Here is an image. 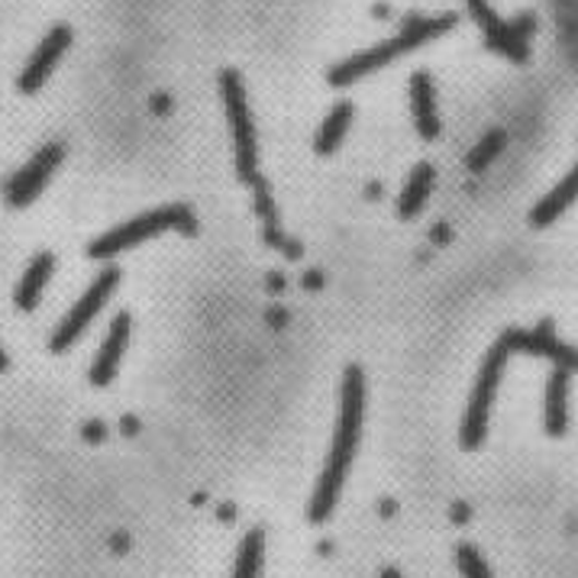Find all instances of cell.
Returning <instances> with one entry per match:
<instances>
[{
  "mask_svg": "<svg viewBox=\"0 0 578 578\" xmlns=\"http://www.w3.org/2000/svg\"><path fill=\"white\" fill-rule=\"evenodd\" d=\"M320 285H323V279H320V275H317V272H307V275H304V288H320Z\"/></svg>",
  "mask_w": 578,
  "mask_h": 578,
  "instance_id": "28",
  "label": "cell"
},
{
  "mask_svg": "<svg viewBox=\"0 0 578 578\" xmlns=\"http://www.w3.org/2000/svg\"><path fill=\"white\" fill-rule=\"evenodd\" d=\"M127 543H130L127 533H114V536H110V546H114L117 553H127Z\"/></svg>",
  "mask_w": 578,
  "mask_h": 578,
  "instance_id": "26",
  "label": "cell"
},
{
  "mask_svg": "<svg viewBox=\"0 0 578 578\" xmlns=\"http://www.w3.org/2000/svg\"><path fill=\"white\" fill-rule=\"evenodd\" d=\"M162 229H178L185 236H194L198 233V223L191 208L185 204H168V208H158V211H149L140 214L137 220H127L114 229H107L104 236H97L91 246H87V256L91 259H110L123 249H133L137 243H145L152 236H158Z\"/></svg>",
  "mask_w": 578,
  "mask_h": 578,
  "instance_id": "3",
  "label": "cell"
},
{
  "mask_svg": "<svg viewBox=\"0 0 578 578\" xmlns=\"http://www.w3.org/2000/svg\"><path fill=\"white\" fill-rule=\"evenodd\" d=\"M269 323H272V327H275V330H282V327H285V323H288V314H285V310H282V307H275V310H272V314H269Z\"/></svg>",
  "mask_w": 578,
  "mask_h": 578,
  "instance_id": "24",
  "label": "cell"
},
{
  "mask_svg": "<svg viewBox=\"0 0 578 578\" xmlns=\"http://www.w3.org/2000/svg\"><path fill=\"white\" fill-rule=\"evenodd\" d=\"M546 434L563 436L569 427V371L556 368L546 381Z\"/></svg>",
  "mask_w": 578,
  "mask_h": 578,
  "instance_id": "14",
  "label": "cell"
},
{
  "mask_svg": "<svg viewBox=\"0 0 578 578\" xmlns=\"http://www.w3.org/2000/svg\"><path fill=\"white\" fill-rule=\"evenodd\" d=\"M66 158V145L62 143H46L7 185H3V198H7V204L10 208H30L39 194H43V188L49 185V178H52V172L59 168V162Z\"/></svg>",
  "mask_w": 578,
  "mask_h": 578,
  "instance_id": "8",
  "label": "cell"
},
{
  "mask_svg": "<svg viewBox=\"0 0 578 578\" xmlns=\"http://www.w3.org/2000/svg\"><path fill=\"white\" fill-rule=\"evenodd\" d=\"M233 517H236V507L233 505L220 507V520H233Z\"/></svg>",
  "mask_w": 578,
  "mask_h": 578,
  "instance_id": "31",
  "label": "cell"
},
{
  "mask_svg": "<svg viewBox=\"0 0 578 578\" xmlns=\"http://www.w3.org/2000/svg\"><path fill=\"white\" fill-rule=\"evenodd\" d=\"M452 520H456V523H465V520H469V505H462V502L452 505Z\"/></svg>",
  "mask_w": 578,
  "mask_h": 578,
  "instance_id": "27",
  "label": "cell"
},
{
  "mask_svg": "<svg viewBox=\"0 0 578 578\" xmlns=\"http://www.w3.org/2000/svg\"><path fill=\"white\" fill-rule=\"evenodd\" d=\"M430 188H434V168H430L427 162H421V165L411 172V178H408V188H404V194H401V201H398V214L404 220L417 217L421 208H424L427 198H430Z\"/></svg>",
  "mask_w": 578,
  "mask_h": 578,
  "instance_id": "16",
  "label": "cell"
},
{
  "mask_svg": "<svg viewBox=\"0 0 578 578\" xmlns=\"http://www.w3.org/2000/svg\"><path fill=\"white\" fill-rule=\"evenodd\" d=\"M81 436H84V443H104V436H107V427L101 424V421H87L84 424V430H81Z\"/></svg>",
  "mask_w": 578,
  "mask_h": 578,
  "instance_id": "22",
  "label": "cell"
},
{
  "mask_svg": "<svg viewBox=\"0 0 578 578\" xmlns=\"http://www.w3.org/2000/svg\"><path fill=\"white\" fill-rule=\"evenodd\" d=\"M469 3V13L475 16V23L482 26L485 33V46L488 49H498L502 56H507L510 62H527L530 59V36L536 30V16L533 13H520L514 20H502L488 0H465Z\"/></svg>",
  "mask_w": 578,
  "mask_h": 578,
  "instance_id": "6",
  "label": "cell"
},
{
  "mask_svg": "<svg viewBox=\"0 0 578 578\" xmlns=\"http://www.w3.org/2000/svg\"><path fill=\"white\" fill-rule=\"evenodd\" d=\"M69 46H72V26H66V23L52 26V30L46 33V39L36 46V52L30 56V62H26L23 74H20L16 87H20L23 94H36V91L46 84V78L52 74V69L59 66V59L66 56Z\"/></svg>",
  "mask_w": 578,
  "mask_h": 578,
  "instance_id": "10",
  "label": "cell"
},
{
  "mask_svg": "<svg viewBox=\"0 0 578 578\" xmlns=\"http://www.w3.org/2000/svg\"><path fill=\"white\" fill-rule=\"evenodd\" d=\"M52 272H56V256H52V252H39V256H33L30 269H26L23 279H20V288L13 294V300H16L20 310L30 314V310L39 307L43 288H46V282L52 279Z\"/></svg>",
  "mask_w": 578,
  "mask_h": 578,
  "instance_id": "13",
  "label": "cell"
},
{
  "mask_svg": "<svg viewBox=\"0 0 578 578\" xmlns=\"http://www.w3.org/2000/svg\"><path fill=\"white\" fill-rule=\"evenodd\" d=\"M456 563H459V573L465 578H492L488 566H485V559H482L479 550L469 546V543H462V546L456 550Z\"/></svg>",
  "mask_w": 578,
  "mask_h": 578,
  "instance_id": "21",
  "label": "cell"
},
{
  "mask_svg": "<svg viewBox=\"0 0 578 578\" xmlns=\"http://www.w3.org/2000/svg\"><path fill=\"white\" fill-rule=\"evenodd\" d=\"M510 353H530V356H543V359L556 362V368L578 371V350L569 343H559L553 320H540L533 330H507L505 337Z\"/></svg>",
  "mask_w": 578,
  "mask_h": 578,
  "instance_id": "9",
  "label": "cell"
},
{
  "mask_svg": "<svg viewBox=\"0 0 578 578\" xmlns=\"http://www.w3.org/2000/svg\"><path fill=\"white\" fill-rule=\"evenodd\" d=\"M446 239H449V226L436 223V226H434V243H446Z\"/></svg>",
  "mask_w": 578,
  "mask_h": 578,
  "instance_id": "29",
  "label": "cell"
},
{
  "mask_svg": "<svg viewBox=\"0 0 578 578\" xmlns=\"http://www.w3.org/2000/svg\"><path fill=\"white\" fill-rule=\"evenodd\" d=\"M117 282H120V272H117V269H104V272L91 282V288L78 297V304L69 310V317H62V323L56 327V333H52V340H49V350H52V353H66L74 340L87 330V323H91V320L101 314V307L110 300Z\"/></svg>",
  "mask_w": 578,
  "mask_h": 578,
  "instance_id": "7",
  "label": "cell"
},
{
  "mask_svg": "<svg viewBox=\"0 0 578 578\" xmlns=\"http://www.w3.org/2000/svg\"><path fill=\"white\" fill-rule=\"evenodd\" d=\"M168 104H172V101H168L165 94H155V97H152V110H155V114H168Z\"/></svg>",
  "mask_w": 578,
  "mask_h": 578,
  "instance_id": "25",
  "label": "cell"
},
{
  "mask_svg": "<svg viewBox=\"0 0 578 578\" xmlns=\"http://www.w3.org/2000/svg\"><path fill=\"white\" fill-rule=\"evenodd\" d=\"M510 356V346L505 340H498L492 346V353L485 356V365L475 378V388H472V398H469V411H465V421H462V449H479L482 439L488 434V414H492V404H495V394H498V385L505 378V365Z\"/></svg>",
  "mask_w": 578,
  "mask_h": 578,
  "instance_id": "5",
  "label": "cell"
},
{
  "mask_svg": "<svg viewBox=\"0 0 578 578\" xmlns=\"http://www.w3.org/2000/svg\"><path fill=\"white\" fill-rule=\"evenodd\" d=\"M120 434H123V436H137V434H140V421H137L133 414H127V417L120 421Z\"/></svg>",
  "mask_w": 578,
  "mask_h": 578,
  "instance_id": "23",
  "label": "cell"
},
{
  "mask_svg": "<svg viewBox=\"0 0 578 578\" xmlns=\"http://www.w3.org/2000/svg\"><path fill=\"white\" fill-rule=\"evenodd\" d=\"M505 143H507L505 130H492L482 143L475 145V149L465 155V165H469L472 172H482L488 162H495V158H498V152L505 149Z\"/></svg>",
  "mask_w": 578,
  "mask_h": 578,
  "instance_id": "19",
  "label": "cell"
},
{
  "mask_svg": "<svg viewBox=\"0 0 578 578\" xmlns=\"http://www.w3.org/2000/svg\"><path fill=\"white\" fill-rule=\"evenodd\" d=\"M252 191H256V214L262 220V229H275V226H282V223H279V211H275V201H272L269 185H266L262 178H256V181H252Z\"/></svg>",
  "mask_w": 578,
  "mask_h": 578,
  "instance_id": "20",
  "label": "cell"
},
{
  "mask_svg": "<svg viewBox=\"0 0 578 578\" xmlns=\"http://www.w3.org/2000/svg\"><path fill=\"white\" fill-rule=\"evenodd\" d=\"M10 368V359H7V353L0 350V371H7Z\"/></svg>",
  "mask_w": 578,
  "mask_h": 578,
  "instance_id": "32",
  "label": "cell"
},
{
  "mask_svg": "<svg viewBox=\"0 0 578 578\" xmlns=\"http://www.w3.org/2000/svg\"><path fill=\"white\" fill-rule=\"evenodd\" d=\"M220 94L226 104V117H229V130H233V152H236V175L252 185L259 178V145H256V127L249 117V104H246V87L239 72L226 69L220 72Z\"/></svg>",
  "mask_w": 578,
  "mask_h": 578,
  "instance_id": "4",
  "label": "cell"
},
{
  "mask_svg": "<svg viewBox=\"0 0 578 578\" xmlns=\"http://www.w3.org/2000/svg\"><path fill=\"white\" fill-rule=\"evenodd\" d=\"M578 198V162L576 168L533 208V214H530V223L533 226H550L553 220H559L566 211H569V204Z\"/></svg>",
  "mask_w": 578,
  "mask_h": 578,
  "instance_id": "15",
  "label": "cell"
},
{
  "mask_svg": "<svg viewBox=\"0 0 578 578\" xmlns=\"http://www.w3.org/2000/svg\"><path fill=\"white\" fill-rule=\"evenodd\" d=\"M411 110H414V127H417L421 140H436L439 117H436L434 78L427 72H417L411 78Z\"/></svg>",
  "mask_w": 578,
  "mask_h": 578,
  "instance_id": "12",
  "label": "cell"
},
{
  "mask_svg": "<svg viewBox=\"0 0 578 578\" xmlns=\"http://www.w3.org/2000/svg\"><path fill=\"white\" fill-rule=\"evenodd\" d=\"M385 578H398V573H385Z\"/></svg>",
  "mask_w": 578,
  "mask_h": 578,
  "instance_id": "33",
  "label": "cell"
},
{
  "mask_svg": "<svg viewBox=\"0 0 578 578\" xmlns=\"http://www.w3.org/2000/svg\"><path fill=\"white\" fill-rule=\"evenodd\" d=\"M127 343H130V314L123 310V314L114 317V323H110V330H107V340H104L97 359L91 365V385L104 388V385L114 381L117 365H120L123 353H127Z\"/></svg>",
  "mask_w": 578,
  "mask_h": 578,
  "instance_id": "11",
  "label": "cell"
},
{
  "mask_svg": "<svg viewBox=\"0 0 578 578\" xmlns=\"http://www.w3.org/2000/svg\"><path fill=\"white\" fill-rule=\"evenodd\" d=\"M452 26H456V13H446V16H417V13H411V16L404 20L401 33H394L391 39H385V43L365 49L359 56L343 59L340 66H333V69H330V84H333V87L356 84V81L365 78L368 72H378L381 66L401 59L404 52H414L417 46H424V43H430L436 36H443V33L452 30Z\"/></svg>",
  "mask_w": 578,
  "mask_h": 578,
  "instance_id": "2",
  "label": "cell"
},
{
  "mask_svg": "<svg viewBox=\"0 0 578 578\" xmlns=\"http://www.w3.org/2000/svg\"><path fill=\"white\" fill-rule=\"evenodd\" d=\"M266 282H269V288L275 291V294H279V291L285 288V275H269Z\"/></svg>",
  "mask_w": 578,
  "mask_h": 578,
  "instance_id": "30",
  "label": "cell"
},
{
  "mask_svg": "<svg viewBox=\"0 0 578 578\" xmlns=\"http://www.w3.org/2000/svg\"><path fill=\"white\" fill-rule=\"evenodd\" d=\"M350 123H353V104H337L333 107V114L323 120V127H320V133H317V152L320 155H330L337 145L343 143V137H346V130H350Z\"/></svg>",
  "mask_w": 578,
  "mask_h": 578,
  "instance_id": "17",
  "label": "cell"
},
{
  "mask_svg": "<svg viewBox=\"0 0 578 578\" xmlns=\"http://www.w3.org/2000/svg\"><path fill=\"white\" fill-rule=\"evenodd\" d=\"M362 411H365V375L359 365H350L343 371V385H340V421H337V434H333V449L327 459V469L317 482L314 502H310V523H320L333 514L337 498L343 492V482L350 475L356 446L362 434Z\"/></svg>",
  "mask_w": 578,
  "mask_h": 578,
  "instance_id": "1",
  "label": "cell"
},
{
  "mask_svg": "<svg viewBox=\"0 0 578 578\" xmlns=\"http://www.w3.org/2000/svg\"><path fill=\"white\" fill-rule=\"evenodd\" d=\"M259 563H262V533L252 530L239 553H236V569H233V578H259Z\"/></svg>",
  "mask_w": 578,
  "mask_h": 578,
  "instance_id": "18",
  "label": "cell"
}]
</instances>
